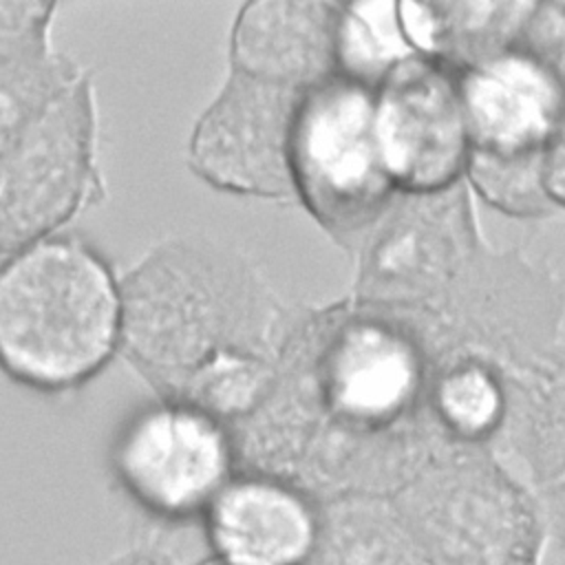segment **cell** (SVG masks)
<instances>
[{
    "mask_svg": "<svg viewBox=\"0 0 565 565\" xmlns=\"http://www.w3.org/2000/svg\"><path fill=\"white\" fill-rule=\"evenodd\" d=\"M298 313L238 247L181 234L121 276L119 355L154 397L232 426L276 382Z\"/></svg>",
    "mask_w": 565,
    "mask_h": 565,
    "instance_id": "obj_1",
    "label": "cell"
},
{
    "mask_svg": "<svg viewBox=\"0 0 565 565\" xmlns=\"http://www.w3.org/2000/svg\"><path fill=\"white\" fill-rule=\"evenodd\" d=\"M280 366L316 417L294 479L316 501L391 494L446 437L430 413L439 360L404 311L351 294L300 305Z\"/></svg>",
    "mask_w": 565,
    "mask_h": 565,
    "instance_id": "obj_2",
    "label": "cell"
},
{
    "mask_svg": "<svg viewBox=\"0 0 565 565\" xmlns=\"http://www.w3.org/2000/svg\"><path fill=\"white\" fill-rule=\"evenodd\" d=\"M121 353V276L77 232L0 260V371L44 395L77 391Z\"/></svg>",
    "mask_w": 565,
    "mask_h": 565,
    "instance_id": "obj_3",
    "label": "cell"
},
{
    "mask_svg": "<svg viewBox=\"0 0 565 565\" xmlns=\"http://www.w3.org/2000/svg\"><path fill=\"white\" fill-rule=\"evenodd\" d=\"M391 499L428 565H539L543 514L490 448L441 437Z\"/></svg>",
    "mask_w": 565,
    "mask_h": 565,
    "instance_id": "obj_4",
    "label": "cell"
},
{
    "mask_svg": "<svg viewBox=\"0 0 565 565\" xmlns=\"http://www.w3.org/2000/svg\"><path fill=\"white\" fill-rule=\"evenodd\" d=\"M289 177L296 205L340 247L358 249L399 196L377 137L375 88L335 73L302 93Z\"/></svg>",
    "mask_w": 565,
    "mask_h": 565,
    "instance_id": "obj_5",
    "label": "cell"
},
{
    "mask_svg": "<svg viewBox=\"0 0 565 565\" xmlns=\"http://www.w3.org/2000/svg\"><path fill=\"white\" fill-rule=\"evenodd\" d=\"M104 196L97 93L86 71L0 161V260L66 232Z\"/></svg>",
    "mask_w": 565,
    "mask_h": 565,
    "instance_id": "obj_6",
    "label": "cell"
},
{
    "mask_svg": "<svg viewBox=\"0 0 565 565\" xmlns=\"http://www.w3.org/2000/svg\"><path fill=\"white\" fill-rule=\"evenodd\" d=\"M108 468L141 512L181 523L205 514L238 472V459L225 422L192 404L154 397L115 430Z\"/></svg>",
    "mask_w": 565,
    "mask_h": 565,
    "instance_id": "obj_7",
    "label": "cell"
},
{
    "mask_svg": "<svg viewBox=\"0 0 565 565\" xmlns=\"http://www.w3.org/2000/svg\"><path fill=\"white\" fill-rule=\"evenodd\" d=\"M483 245L466 181L444 192L399 194L355 249L351 296L424 311L452 289Z\"/></svg>",
    "mask_w": 565,
    "mask_h": 565,
    "instance_id": "obj_8",
    "label": "cell"
},
{
    "mask_svg": "<svg viewBox=\"0 0 565 565\" xmlns=\"http://www.w3.org/2000/svg\"><path fill=\"white\" fill-rule=\"evenodd\" d=\"M309 90V88H307ZM305 90L230 71L188 137V168L212 190L291 205L289 137Z\"/></svg>",
    "mask_w": 565,
    "mask_h": 565,
    "instance_id": "obj_9",
    "label": "cell"
},
{
    "mask_svg": "<svg viewBox=\"0 0 565 565\" xmlns=\"http://www.w3.org/2000/svg\"><path fill=\"white\" fill-rule=\"evenodd\" d=\"M382 154L399 194L444 192L466 181L472 152L459 71L413 55L375 88Z\"/></svg>",
    "mask_w": 565,
    "mask_h": 565,
    "instance_id": "obj_10",
    "label": "cell"
},
{
    "mask_svg": "<svg viewBox=\"0 0 565 565\" xmlns=\"http://www.w3.org/2000/svg\"><path fill=\"white\" fill-rule=\"evenodd\" d=\"M508 417L492 452L536 501L547 532L565 543V344L508 369Z\"/></svg>",
    "mask_w": 565,
    "mask_h": 565,
    "instance_id": "obj_11",
    "label": "cell"
},
{
    "mask_svg": "<svg viewBox=\"0 0 565 565\" xmlns=\"http://www.w3.org/2000/svg\"><path fill=\"white\" fill-rule=\"evenodd\" d=\"M472 150L541 154L565 121V84L516 44L459 71Z\"/></svg>",
    "mask_w": 565,
    "mask_h": 565,
    "instance_id": "obj_12",
    "label": "cell"
},
{
    "mask_svg": "<svg viewBox=\"0 0 565 565\" xmlns=\"http://www.w3.org/2000/svg\"><path fill=\"white\" fill-rule=\"evenodd\" d=\"M201 521L210 556L223 565H307L318 501L287 479L238 470Z\"/></svg>",
    "mask_w": 565,
    "mask_h": 565,
    "instance_id": "obj_13",
    "label": "cell"
},
{
    "mask_svg": "<svg viewBox=\"0 0 565 565\" xmlns=\"http://www.w3.org/2000/svg\"><path fill=\"white\" fill-rule=\"evenodd\" d=\"M340 2L254 0L238 7L227 42L230 71L307 90L335 75Z\"/></svg>",
    "mask_w": 565,
    "mask_h": 565,
    "instance_id": "obj_14",
    "label": "cell"
},
{
    "mask_svg": "<svg viewBox=\"0 0 565 565\" xmlns=\"http://www.w3.org/2000/svg\"><path fill=\"white\" fill-rule=\"evenodd\" d=\"M536 2H399L408 44L466 71L521 44Z\"/></svg>",
    "mask_w": 565,
    "mask_h": 565,
    "instance_id": "obj_15",
    "label": "cell"
},
{
    "mask_svg": "<svg viewBox=\"0 0 565 565\" xmlns=\"http://www.w3.org/2000/svg\"><path fill=\"white\" fill-rule=\"evenodd\" d=\"M307 565H428L391 494L353 492L318 501Z\"/></svg>",
    "mask_w": 565,
    "mask_h": 565,
    "instance_id": "obj_16",
    "label": "cell"
},
{
    "mask_svg": "<svg viewBox=\"0 0 565 565\" xmlns=\"http://www.w3.org/2000/svg\"><path fill=\"white\" fill-rule=\"evenodd\" d=\"M508 366L483 355L444 360L430 384V413L452 441L492 448L508 417Z\"/></svg>",
    "mask_w": 565,
    "mask_h": 565,
    "instance_id": "obj_17",
    "label": "cell"
},
{
    "mask_svg": "<svg viewBox=\"0 0 565 565\" xmlns=\"http://www.w3.org/2000/svg\"><path fill=\"white\" fill-rule=\"evenodd\" d=\"M84 68L51 44L0 57V161Z\"/></svg>",
    "mask_w": 565,
    "mask_h": 565,
    "instance_id": "obj_18",
    "label": "cell"
},
{
    "mask_svg": "<svg viewBox=\"0 0 565 565\" xmlns=\"http://www.w3.org/2000/svg\"><path fill=\"white\" fill-rule=\"evenodd\" d=\"M417 55L408 44L397 2H340L335 71L377 88L402 62Z\"/></svg>",
    "mask_w": 565,
    "mask_h": 565,
    "instance_id": "obj_19",
    "label": "cell"
},
{
    "mask_svg": "<svg viewBox=\"0 0 565 565\" xmlns=\"http://www.w3.org/2000/svg\"><path fill=\"white\" fill-rule=\"evenodd\" d=\"M545 152V150H543ZM541 154H492L470 152L466 185L490 207L514 218H543L558 207L552 203L543 181Z\"/></svg>",
    "mask_w": 565,
    "mask_h": 565,
    "instance_id": "obj_20",
    "label": "cell"
},
{
    "mask_svg": "<svg viewBox=\"0 0 565 565\" xmlns=\"http://www.w3.org/2000/svg\"><path fill=\"white\" fill-rule=\"evenodd\" d=\"M57 4L0 0V57L51 44Z\"/></svg>",
    "mask_w": 565,
    "mask_h": 565,
    "instance_id": "obj_21",
    "label": "cell"
},
{
    "mask_svg": "<svg viewBox=\"0 0 565 565\" xmlns=\"http://www.w3.org/2000/svg\"><path fill=\"white\" fill-rule=\"evenodd\" d=\"M543 181L552 203L565 207V121L547 141L543 152Z\"/></svg>",
    "mask_w": 565,
    "mask_h": 565,
    "instance_id": "obj_22",
    "label": "cell"
},
{
    "mask_svg": "<svg viewBox=\"0 0 565 565\" xmlns=\"http://www.w3.org/2000/svg\"><path fill=\"white\" fill-rule=\"evenodd\" d=\"M102 565H179V563L168 552L154 545H135L110 556Z\"/></svg>",
    "mask_w": 565,
    "mask_h": 565,
    "instance_id": "obj_23",
    "label": "cell"
},
{
    "mask_svg": "<svg viewBox=\"0 0 565 565\" xmlns=\"http://www.w3.org/2000/svg\"><path fill=\"white\" fill-rule=\"evenodd\" d=\"M196 565H223V563H218L216 558H212V556H205L203 561H199Z\"/></svg>",
    "mask_w": 565,
    "mask_h": 565,
    "instance_id": "obj_24",
    "label": "cell"
}]
</instances>
